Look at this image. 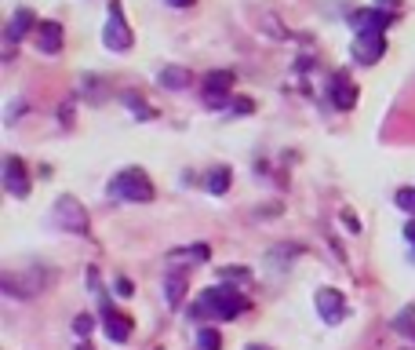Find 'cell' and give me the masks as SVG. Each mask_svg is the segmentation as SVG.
Masks as SVG:
<instances>
[{"label": "cell", "instance_id": "obj_7", "mask_svg": "<svg viewBox=\"0 0 415 350\" xmlns=\"http://www.w3.org/2000/svg\"><path fill=\"white\" fill-rule=\"evenodd\" d=\"M233 95V73L230 70H211L204 77V103L208 106H226Z\"/></svg>", "mask_w": 415, "mask_h": 350}, {"label": "cell", "instance_id": "obj_16", "mask_svg": "<svg viewBox=\"0 0 415 350\" xmlns=\"http://www.w3.org/2000/svg\"><path fill=\"white\" fill-rule=\"evenodd\" d=\"M211 256V248L208 245H189V248H175V252H168V259L172 263H182V259H197V263H204Z\"/></svg>", "mask_w": 415, "mask_h": 350}, {"label": "cell", "instance_id": "obj_4", "mask_svg": "<svg viewBox=\"0 0 415 350\" xmlns=\"http://www.w3.org/2000/svg\"><path fill=\"white\" fill-rule=\"evenodd\" d=\"M55 222H58V230H70L77 237L88 234V212L80 208V201L73 194H62L55 201Z\"/></svg>", "mask_w": 415, "mask_h": 350}, {"label": "cell", "instance_id": "obj_19", "mask_svg": "<svg viewBox=\"0 0 415 350\" xmlns=\"http://www.w3.org/2000/svg\"><path fill=\"white\" fill-rule=\"evenodd\" d=\"M411 321H415V303H411V307H404V310L397 314L394 329H397V332H411V336H415V325H411Z\"/></svg>", "mask_w": 415, "mask_h": 350}, {"label": "cell", "instance_id": "obj_15", "mask_svg": "<svg viewBox=\"0 0 415 350\" xmlns=\"http://www.w3.org/2000/svg\"><path fill=\"white\" fill-rule=\"evenodd\" d=\"M230 179H233V175H230L226 165L211 168V172H208V182H204V186H208V194H215V197H219V194H226V190H230Z\"/></svg>", "mask_w": 415, "mask_h": 350}, {"label": "cell", "instance_id": "obj_30", "mask_svg": "<svg viewBox=\"0 0 415 350\" xmlns=\"http://www.w3.org/2000/svg\"><path fill=\"white\" fill-rule=\"evenodd\" d=\"M77 350H91V343H80V346H77Z\"/></svg>", "mask_w": 415, "mask_h": 350}, {"label": "cell", "instance_id": "obj_22", "mask_svg": "<svg viewBox=\"0 0 415 350\" xmlns=\"http://www.w3.org/2000/svg\"><path fill=\"white\" fill-rule=\"evenodd\" d=\"M91 329H95V317H91V314H77L73 332H77V336H91Z\"/></svg>", "mask_w": 415, "mask_h": 350}, {"label": "cell", "instance_id": "obj_8", "mask_svg": "<svg viewBox=\"0 0 415 350\" xmlns=\"http://www.w3.org/2000/svg\"><path fill=\"white\" fill-rule=\"evenodd\" d=\"M317 314L325 325H342L346 317V296L339 289H317Z\"/></svg>", "mask_w": 415, "mask_h": 350}, {"label": "cell", "instance_id": "obj_28", "mask_svg": "<svg viewBox=\"0 0 415 350\" xmlns=\"http://www.w3.org/2000/svg\"><path fill=\"white\" fill-rule=\"evenodd\" d=\"M375 8H382V11H387V8H397V0H375Z\"/></svg>", "mask_w": 415, "mask_h": 350}, {"label": "cell", "instance_id": "obj_24", "mask_svg": "<svg viewBox=\"0 0 415 350\" xmlns=\"http://www.w3.org/2000/svg\"><path fill=\"white\" fill-rule=\"evenodd\" d=\"M117 292H120V296H132V281H127V277H117Z\"/></svg>", "mask_w": 415, "mask_h": 350}, {"label": "cell", "instance_id": "obj_14", "mask_svg": "<svg viewBox=\"0 0 415 350\" xmlns=\"http://www.w3.org/2000/svg\"><path fill=\"white\" fill-rule=\"evenodd\" d=\"M37 48H41L44 55H55V51L62 48V26H58V22L44 19V22L37 26Z\"/></svg>", "mask_w": 415, "mask_h": 350}, {"label": "cell", "instance_id": "obj_6", "mask_svg": "<svg viewBox=\"0 0 415 350\" xmlns=\"http://www.w3.org/2000/svg\"><path fill=\"white\" fill-rule=\"evenodd\" d=\"M350 55H354L361 66H375V62L387 55V37L382 34H357L354 44H350Z\"/></svg>", "mask_w": 415, "mask_h": 350}, {"label": "cell", "instance_id": "obj_10", "mask_svg": "<svg viewBox=\"0 0 415 350\" xmlns=\"http://www.w3.org/2000/svg\"><path fill=\"white\" fill-rule=\"evenodd\" d=\"M4 186L11 197H29V172L19 157H8L4 161Z\"/></svg>", "mask_w": 415, "mask_h": 350}, {"label": "cell", "instance_id": "obj_20", "mask_svg": "<svg viewBox=\"0 0 415 350\" xmlns=\"http://www.w3.org/2000/svg\"><path fill=\"white\" fill-rule=\"evenodd\" d=\"M197 346H201V350H219L222 339H219L215 329H201V332H197Z\"/></svg>", "mask_w": 415, "mask_h": 350}, {"label": "cell", "instance_id": "obj_3", "mask_svg": "<svg viewBox=\"0 0 415 350\" xmlns=\"http://www.w3.org/2000/svg\"><path fill=\"white\" fill-rule=\"evenodd\" d=\"M110 197L146 205V201H153V182H149V175H146L142 168H124V172H117L113 182H110Z\"/></svg>", "mask_w": 415, "mask_h": 350}, {"label": "cell", "instance_id": "obj_26", "mask_svg": "<svg viewBox=\"0 0 415 350\" xmlns=\"http://www.w3.org/2000/svg\"><path fill=\"white\" fill-rule=\"evenodd\" d=\"M164 4H172V8H194L197 0H164Z\"/></svg>", "mask_w": 415, "mask_h": 350}, {"label": "cell", "instance_id": "obj_11", "mask_svg": "<svg viewBox=\"0 0 415 350\" xmlns=\"http://www.w3.org/2000/svg\"><path fill=\"white\" fill-rule=\"evenodd\" d=\"M103 314H106V336L113 343H127L132 339V317L127 314H117L110 303H103Z\"/></svg>", "mask_w": 415, "mask_h": 350}, {"label": "cell", "instance_id": "obj_21", "mask_svg": "<svg viewBox=\"0 0 415 350\" xmlns=\"http://www.w3.org/2000/svg\"><path fill=\"white\" fill-rule=\"evenodd\" d=\"M397 208L415 215V190H397Z\"/></svg>", "mask_w": 415, "mask_h": 350}, {"label": "cell", "instance_id": "obj_18", "mask_svg": "<svg viewBox=\"0 0 415 350\" xmlns=\"http://www.w3.org/2000/svg\"><path fill=\"white\" fill-rule=\"evenodd\" d=\"M164 292H168V303L172 307H182V299H186V274H168Z\"/></svg>", "mask_w": 415, "mask_h": 350}, {"label": "cell", "instance_id": "obj_5", "mask_svg": "<svg viewBox=\"0 0 415 350\" xmlns=\"http://www.w3.org/2000/svg\"><path fill=\"white\" fill-rule=\"evenodd\" d=\"M103 44L110 51H127L132 48V29H127V19H124V11L117 4L110 8V19H106V29H103Z\"/></svg>", "mask_w": 415, "mask_h": 350}, {"label": "cell", "instance_id": "obj_12", "mask_svg": "<svg viewBox=\"0 0 415 350\" xmlns=\"http://www.w3.org/2000/svg\"><path fill=\"white\" fill-rule=\"evenodd\" d=\"M332 103H335L339 110L357 106V84L350 81L346 73H335V77H332Z\"/></svg>", "mask_w": 415, "mask_h": 350}, {"label": "cell", "instance_id": "obj_23", "mask_svg": "<svg viewBox=\"0 0 415 350\" xmlns=\"http://www.w3.org/2000/svg\"><path fill=\"white\" fill-rule=\"evenodd\" d=\"M222 281H248V270L244 267H226L222 270Z\"/></svg>", "mask_w": 415, "mask_h": 350}, {"label": "cell", "instance_id": "obj_13", "mask_svg": "<svg viewBox=\"0 0 415 350\" xmlns=\"http://www.w3.org/2000/svg\"><path fill=\"white\" fill-rule=\"evenodd\" d=\"M41 22H37V15H33V8H19L11 19H8V29H4V34H8V41L15 44V41H22L26 34H29V29H37Z\"/></svg>", "mask_w": 415, "mask_h": 350}, {"label": "cell", "instance_id": "obj_27", "mask_svg": "<svg viewBox=\"0 0 415 350\" xmlns=\"http://www.w3.org/2000/svg\"><path fill=\"white\" fill-rule=\"evenodd\" d=\"M404 237H408V245H415V219H411L408 227H404Z\"/></svg>", "mask_w": 415, "mask_h": 350}, {"label": "cell", "instance_id": "obj_9", "mask_svg": "<svg viewBox=\"0 0 415 350\" xmlns=\"http://www.w3.org/2000/svg\"><path fill=\"white\" fill-rule=\"evenodd\" d=\"M350 22L357 26V34H387L390 22H394V11H382V8H364V11H354Z\"/></svg>", "mask_w": 415, "mask_h": 350}, {"label": "cell", "instance_id": "obj_1", "mask_svg": "<svg viewBox=\"0 0 415 350\" xmlns=\"http://www.w3.org/2000/svg\"><path fill=\"white\" fill-rule=\"evenodd\" d=\"M248 307V299L237 292V289H208L197 303H194V317H219V321H226V317H237L241 310Z\"/></svg>", "mask_w": 415, "mask_h": 350}, {"label": "cell", "instance_id": "obj_29", "mask_svg": "<svg viewBox=\"0 0 415 350\" xmlns=\"http://www.w3.org/2000/svg\"><path fill=\"white\" fill-rule=\"evenodd\" d=\"M248 350H270V346H263V343H251Z\"/></svg>", "mask_w": 415, "mask_h": 350}, {"label": "cell", "instance_id": "obj_2", "mask_svg": "<svg viewBox=\"0 0 415 350\" xmlns=\"http://www.w3.org/2000/svg\"><path fill=\"white\" fill-rule=\"evenodd\" d=\"M0 289L15 299H33L48 289V270L44 267H22V270L11 267V270L0 274Z\"/></svg>", "mask_w": 415, "mask_h": 350}, {"label": "cell", "instance_id": "obj_25", "mask_svg": "<svg viewBox=\"0 0 415 350\" xmlns=\"http://www.w3.org/2000/svg\"><path fill=\"white\" fill-rule=\"evenodd\" d=\"M342 222H346V227H350V230H361V222H357L354 215H350V212H342Z\"/></svg>", "mask_w": 415, "mask_h": 350}, {"label": "cell", "instance_id": "obj_17", "mask_svg": "<svg viewBox=\"0 0 415 350\" xmlns=\"http://www.w3.org/2000/svg\"><path fill=\"white\" fill-rule=\"evenodd\" d=\"M189 81V70H182V66H168V70H161V88H168V91H175V88H186Z\"/></svg>", "mask_w": 415, "mask_h": 350}]
</instances>
